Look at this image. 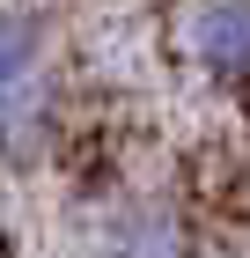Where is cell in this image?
Segmentation results:
<instances>
[{
  "label": "cell",
  "mask_w": 250,
  "mask_h": 258,
  "mask_svg": "<svg viewBox=\"0 0 250 258\" xmlns=\"http://www.w3.org/2000/svg\"><path fill=\"white\" fill-rule=\"evenodd\" d=\"M192 37V59L213 74H250V8H199L184 22Z\"/></svg>",
  "instance_id": "6da1fadb"
},
{
  "label": "cell",
  "mask_w": 250,
  "mask_h": 258,
  "mask_svg": "<svg viewBox=\"0 0 250 258\" xmlns=\"http://www.w3.org/2000/svg\"><path fill=\"white\" fill-rule=\"evenodd\" d=\"M118 258H184V236H177L170 214H140L125 236H118Z\"/></svg>",
  "instance_id": "7a4b0ae2"
},
{
  "label": "cell",
  "mask_w": 250,
  "mask_h": 258,
  "mask_svg": "<svg viewBox=\"0 0 250 258\" xmlns=\"http://www.w3.org/2000/svg\"><path fill=\"white\" fill-rule=\"evenodd\" d=\"M30 37H37V30H30L22 15H0V81H8V74H22V59H30Z\"/></svg>",
  "instance_id": "3957f363"
}]
</instances>
